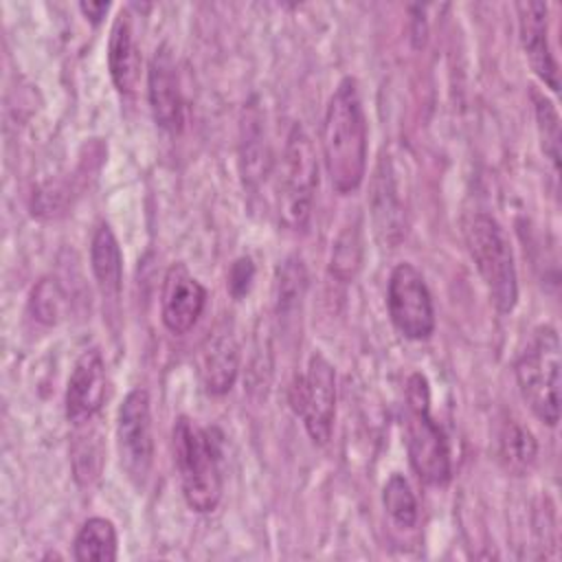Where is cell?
Masks as SVG:
<instances>
[{
  "instance_id": "cell-1",
  "label": "cell",
  "mask_w": 562,
  "mask_h": 562,
  "mask_svg": "<svg viewBox=\"0 0 562 562\" xmlns=\"http://www.w3.org/2000/svg\"><path fill=\"white\" fill-rule=\"evenodd\" d=\"M321 138L334 191L353 193L367 173V119L353 77H342L331 92Z\"/></svg>"
},
{
  "instance_id": "cell-2",
  "label": "cell",
  "mask_w": 562,
  "mask_h": 562,
  "mask_svg": "<svg viewBox=\"0 0 562 562\" xmlns=\"http://www.w3.org/2000/svg\"><path fill=\"white\" fill-rule=\"evenodd\" d=\"M173 461L180 474L182 496L198 514L213 512L222 501V452L220 441L209 428L189 417L173 424Z\"/></svg>"
},
{
  "instance_id": "cell-3",
  "label": "cell",
  "mask_w": 562,
  "mask_h": 562,
  "mask_svg": "<svg viewBox=\"0 0 562 562\" xmlns=\"http://www.w3.org/2000/svg\"><path fill=\"white\" fill-rule=\"evenodd\" d=\"M404 430L408 461L419 481L426 485H446L452 476L450 450L443 430L430 417V393L422 373L408 378Z\"/></svg>"
},
{
  "instance_id": "cell-4",
  "label": "cell",
  "mask_w": 562,
  "mask_h": 562,
  "mask_svg": "<svg viewBox=\"0 0 562 562\" xmlns=\"http://www.w3.org/2000/svg\"><path fill=\"white\" fill-rule=\"evenodd\" d=\"M516 382L522 400L547 426L560 422V338L551 325H540L529 336L516 360Z\"/></svg>"
},
{
  "instance_id": "cell-5",
  "label": "cell",
  "mask_w": 562,
  "mask_h": 562,
  "mask_svg": "<svg viewBox=\"0 0 562 562\" xmlns=\"http://www.w3.org/2000/svg\"><path fill=\"white\" fill-rule=\"evenodd\" d=\"M470 257L498 312L507 314L518 301V274L505 228L487 213H476L465 228Z\"/></svg>"
},
{
  "instance_id": "cell-6",
  "label": "cell",
  "mask_w": 562,
  "mask_h": 562,
  "mask_svg": "<svg viewBox=\"0 0 562 562\" xmlns=\"http://www.w3.org/2000/svg\"><path fill=\"white\" fill-rule=\"evenodd\" d=\"M318 184V165L310 134L294 123L288 132L281 178H279V220L285 228L303 231L312 215L314 191Z\"/></svg>"
},
{
  "instance_id": "cell-7",
  "label": "cell",
  "mask_w": 562,
  "mask_h": 562,
  "mask_svg": "<svg viewBox=\"0 0 562 562\" xmlns=\"http://www.w3.org/2000/svg\"><path fill=\"white\" fill-rule=\"evenodd\" d=\"M288 402L303 419V426L314 443L325 446L331 439L336 415V373L325 356L314 353L307 369L294 375Z\"/></svg>"
},
{
  "instance_id": "cell-8",
  "label": "cell",
  "mask_w": 562,
  "mask_h": 562,
  "mask_svg": "<svg viewBox=\"0 0 562 562\" xmlns=\"http://www.w3.org/2000/svg\"><path fill=\"white\" fill-rule=\"evenodd\" d=\"M393 327L408 340H426L435 331V307L424 274L413 263H397L386 288Z\"/></svg>"
},
{
  "instance_id": "cell-9",
  "label": "cell",
  "mask_w": 562,
  "mask_h": 562,
  "mask_svg": "<svg viewBox=\"0 0 562 562\" xmlns=\"http://www.w3.org/2000/svg\"><path fill=\"white\" fill-rule=\"evenodd\" d=\"M116 448L121 468L134 485H145L154 463L151 406L145 389L125 395L116 415Z\"/></svg>"
},
{
  "instance_id": "cell-10",
  "label": "cell",
  "mask_w": 562,
  "mask_h": 562,
  "mask_svg": "<svg viewBox=\"0 0 562 562\" xmlns=\"http://www.w3.org/2000/svg\"><path fill=\"white\" fill-rule=\"evenodd\" d=\"M147 94L156 125L169 134H180L184 125V99L176 57L167 44H160L149 61Z\"/></svg>"
},
{
  "instance_id": "cell-11",
  "label": "cell",
  "mask_w": 562,
  "mask_h": 562,
  "mask_svg": "<svg viewBox=\"0 0 562 562\" xmlns=\"http://www.w3.org/2000/svg\"><path fill=\"white\" fill-rule=\"evenodd\" d=\"M206 305L204 285L189 272L184 263H173L162 279L160 292V316L165 327L182 336L191 331L202 316Z\"/></svg>"
},
{
  "instance_id": "cell-12",
  "label": "cell",
  "mask_w": 562,
  "mask_h": 562,
  "mask_svg": "<svg viewBox=\"0 0 562 562\" xmlns=\"http://www.w3.org/2000/svg\"><path fill=\"white\" fill-rule=\"evenodd\" d=\"M105 397V362L99 349H86L72 364L66 384V417L75 426L90 422Z\"/></svg>"
},
{
  "instance_id": "cell-13",
  "label": "cell",
  "mask_w": 562,
  "mask_h": 562,
  "mask_svg": "<svg viewBox=\"0 0 562 562\" xmlns=\"http://www.w3.org/2000/svg\"><path fill=\"white\" fill-rule=\"evenodd\" d=\"M518 29L525 57L536 77L553 92L560 88V70L549 44V7L544 2H518Z\"/></svg>"
},
{
  "instance_id": "cell-14",
  "label": "cell",
  "mask_w": 562,
  "mask_h": 562,
  "mask_svg": "<svg viewBox=\"0 0 562 562\" xmlns=\"http://www.w3.org/2000/svg\"><path fill=\"white\" fill-rule=\"evenodd\" d=\"M108 68L112 83L121 94H132L136 90L140 75V53L134 40L130 9H121L114 18L108 42Z\"/></svg>"
},
{
  "instance_id": "cell-15",
  "label": "cell",
  "mask_w": 562,
  "mask_h": 562,
  "mask_svg": "<svg viewBox=\"0 0 562 562\" xmlns=\"http://www.w3.org/2000/svg\"><path fill=\"white\" fill-rule=\"evenodd\" d=\"M239 373V347L228 329H217L209 336L200 353V378L204 391L224 395L233 389Z\"/></svg>"
},
{
  "instance_id": "cell-16",
  "label": "cell",
  "mask_w": 562,
  "mask_h": 562,
  "mask_svg": "<svg viewBox=\"0 0 562 562\" xmlns=\"http://www.w3.org/2000/svg\"><path fill=\"white\" fill-rule=\"evenodd\" d=\"M371 211L378 226V233L384 235L386 244H395L402 237L404 228V211L397 200V189L393 182V173L389 169V160L382 158L375 176L371 180Z\"/></svg>"
},
{
  "instance_id": "cell-17",
  "label": "cell",
  "mask_w": 562,
  "mask_h": 562,
  "mask_svg": "<svg viewBox=\"0 0 562 562\" xmlns=\"http://www.w3.org/2000/svg\"><path fill=\"white\" fill-rule=\"evenodd\" d=\"M90 263L97 285L105 299H119L123 285V255L112 228L103 222L90 241Z\"/></svg>"
},
{
  "instance_id": "cell-18",
  "label": "cell",
  "mask_w": 562,
  "mask_h": 562,
  "mask_svg": "<svg viewBox=\"0 0 562 562\" xmlns=\"http://www.w3.org/2000/svg\"><path fill=\"white\" fill-rule=\"evenodd\" d=\"M538 454V443L529 428L516 419H505L498 432V459L505 470L522 474L531 468Z\"/></svg>"
},
{
  "instance_id": "cell-19",
  "label": "cell",
  "mask_w": 562,
  "mask_h": 562,
  "mask_svg": "<svg viewBox=\"0 0 562 562\" xmlns=\"http://www.w3.org/2000/svg\"><path fill=\"white\" fill-rule=\"evenodd\" d=\"M75 560L114 562L116 560V529L108 518H88L75 538Z\"/></svg>"
},
{
  "instance_id": "cell-20",
  "label": "cell",
  "mask_w": 562,
  "mask_h": 562,
  "mask_svg": "<svg viewBox=\"0 0 562 562\" xmlns=\"http://www.w3.org/2000/svg\"><path fill=\"white\" fill-rule=\"evenodd\" d=\"M360 261H362V235H360V220L356 217V222L345 224L334 239L329 272L338 281L347 283L356 277Z\"/></svg>"
},
{
  "instance_id": "cell-21",
  "label": "cell",
  "mask_w": 562,
  "mask_h": 562,
  "mask_svg": "<svg viewBox=\"0 0 562 562\" xmlns=\"http://www.w3.org/2000/svg\"><path fill=\"white\" fill-rule=\"evenodd\" d=\"M307 290V272L299 257H288L277 274V314L281 318H290L305 296Z\"/></svg>"
},
{
  "instance_id": "cell-22",
  "label": "cell",
  "mask_w": 562,
  "mask_h": 562,
  "mask_svg": "<svg viewBox=\"0 0 562 562\" xmlns=\"http://www.w3.org/2000/svg\"><path fill=\"white\" fill-rule=\"evenodd\" d=\"M266 165H268V147L263 140V132L259 121L252 116H246L244 125V140H241V173L244 184L257 187L266 178Z\"/></svg>"
},
{
  "instance_id": "cell-23",
  "label": "cell",
  "mask_w": 562,
  "mask_h": 562,
  "mask_svg": "<svg viewBox=\"0 0 562 562\" xmlns=\"http://www.w3.org/2000/svg\"><path fill=\"white\" fill-rule=\"evenodd\" d=\"M382 503L397 527L411 529L417 522V501L408 481L402 474H391L382 490Z\"/></svg>"
},
{
  "instance_id": "cell-24",
  "label": "cell",
  "mask_w": 562,
  "mask_h": 562,
  "mask_svg": "<svg viewBox=\"0 0 562 562\" xmlns=\"http://www.w3.org/2000/svg\"><path fill=\"white\" fill-rule=\"evenodd\" d=\"M531 99H533L542 151L553 162V169L558 171L560 169V116H558V110L551 103V99L538 90H531Z\"/></svg>"
},
{
  "instance_id": "cell-25",
  "label": "cell",
  "mask_w": 562,
  "mask_h": 562,
  "mask_svg": "<svg viewBox=\"0 0 562 562\" xmlns=\"http://www.w3.org/2000/svg\"><path fill=\"white\" fill-rule=\"evenodd\" d=\"M61 292L55 279H42L31 292V312L44 325H55L59 318Z\"/></svg>"
},
{
  "instance_id": "cell-26",
  "label": "cell",
  "mask_w": 562,
  "mask_h": 562,
  "mask_svg": "<svg viewBox=\"0 0 562 562\" xmlns=\"http://www.w3.org/2000/svg\"><path fill=\"white\" fill-rule=\"evenodd\" d=\"M72 470L81 485H90L101 472V446L99 439L81 437L72 448Z\"/></svg>"
},
{
  "instance_id": "cell-27",
  "label": "cell",
  "mask_w": 562,
  "mask_h": 562,
  "mask_svg": "<svg viewBox=\"0 0 562 562\" xmlns=\"http://www.w3.org/2000/svg\"><path fill=\"white\" fill-rule=\"evenodd\" d=\"M255 279V266L250 257H239L228 272V290L235 299H241L244 294H248L250 285Z\"/></svg>"
},
{
  "instance_id": "cell-28",
  "label": "cell",
  "mask_w": 562,
  "mask_h": 562,
  "mask_svg": "<svg viewBox=\"0 0 562 562\" xmlns=\"http://www.w3.org/2000/svg\"><path fill=\"white\" fill-rule=\"evenodd\" d=\"M110 9V2H81L79 4V11L94 24H99L103 20V15L108 13Z\"/></svg>"
}]
</instances>
